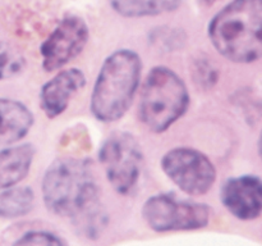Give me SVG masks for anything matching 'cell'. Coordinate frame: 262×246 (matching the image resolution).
I'll use <instances>...</instances> for the list:
<instances>
[{
  "label": "cell",
  "instance_id": "cell-1",
  "mask_svg": "<svg viewBox=\"0 0 262 246\" xmlns=\"http://www.w3.org/2000/svg\"><path fill=\"white\" fill-rule=\"evenodd\" d=\"M46 209L69 218L87 238L99 237L107 222L89 159L64 156L49 166L41 183Z\"/></svg>",
  "mask_w": 262,
  "mask_h": 246
},
{
  "label": "cell",
  "instance_id": "cell-2",
  "mask_svg": "<svg viewBox=\"0 0 262 246\" xmlns=\"http://www.w3.org/2000/svg\"><path fill=\"white\" fill-rule=\"evenodd\" d=\"M262 0H233L211 18L207 35L215 50L238 64L262 55Z\"/></svg>",
  "mask_w": 262,
  "mask_h": 246
},
{
  "label": "cell",
  "instance_id": "cell-3",
  "mask_svg": "<svg viewBox=\"0 0 262 246\" xmlns=\"http://www.w3.org/2000/svg\"><path fill=\"white\" fill-rule=\"evenodd\" d=\"M142 59L130 49L113 51L102 61L91 92L90 108L104 123L122 119L140 89Z\"/></svg>",
  "mask_w": 262,
  "mask_h": 246
},
{
  "label": "cell",
  "instance_id": "cell-4",
  "mask_svg": "<svg viewBox=\"0 0 262 246\" xmlns=\"http://www.w3.org/2000/svg\"><path fill=\"white\" fill-rule=\"evenodd\" d=\"M189 104L191 96L183 78L168 67L156 66L141 86L138 118L148 131L159 135L178 122Z\"/></svg>",
  "mask_w": 262,
  "mask_h": 246
},
{
  "label": "cell",
  "instance_id": "cell-5",
  "mask_svg": "<svg viewBox=\"0 0 262 246\" xmlns=\"http://www.w3.org/2000/svg\"><path fill=\"white\" fill-rule=\"evenodd\" d=\"M141 214L151 230L166 233L202 230L209 225L212 212L205 202L161 192L143 202Z\"/></svg>",
  "mask_w": 262,
  "mask_h": 246
},
{
  "label": "cell",
  "instance_id": "cell-6",
  "mask_svg": "<svg viewBox=\"0 0 262 246\" xmlns=\"http://www.w3.org/2000/svg\"><path fill=\"white\" fill-rule=\"evenodd\" d=\"M99 160L113 189L120 195L132 194L143 167V153L137 138L124 131L113 132L100 146Z\"/></svg>",
  "mask_w": 262,
  "mask_h": 246
},
{
  "label": "cell",
  "instance_id": "cell-7",
  "mask_svg": "<svg viewBox=\"0 0 262 246\" xmlns=\"http://www.w3.org/2000/svg\"><path fill=\"white\" fill-rule=\"evenodd\" d=\"M160 167L166 177L188 196L206 195L216 182L217 172L211 159L193 148L170 149L161 158Z\"/></svg>",
  "mask_w": 262,
  "mask_h": 246
},
{
  "label": "cell",
  "instance_id": "cell-8",
  "mask_svg": "<svg viewBox=\"0 0 262 246\" xmlns=\"http://www.w3.org/2000/svg\"><path fill=\"white\" fill-rule=\"evenodd\" d=\"M90 28L86 20L76 14L61 18L40 46L42 68L55 72L71 63L86 48Z\"/></svg>",
  "mask_w": 262,
  "mask_h": 246
},
{
  "label": "cell",
  "instance_id": "cell-9",
  "mask_svg": "<svg viewBox=\"0 0 262 246\" xmlns=\"http://www.w3.org/2000/svg\"><path fill=\"white\" fill-rule=\"evenodd\" d=\"M220 201L239 220H255L262 213V181L255 174L228 178L220 189Z\"/></svg>",
  "mask_w": 262,
  "mask_h": 246
},
{
  "label": "cell",
  "instance_id": "cell-10",
  "mask_svg": "<svg viewBox=\"0 0 262 246\" xmlns=\"http://www.w3.org/2000/svg\"><path fill=\"white\" fill-rule=\"evenodd\" d=\"M86 86V76L79 68L58 72L40 90V108L50 119L58 118L68 108L72 97Z\"/></svg>",
  "mask_w": 262,
  "mask_h": 246
},
{
  "label": "cell",
  "instance_id": "cell-11",
  "mask_svg": "<svg viewBox=\"0 0 262 246\" xmlns=\"http://www.w3.org/2000/svg\"><path fill=\"white\" fill-rule=\"evenodd\" d=\"M35 117L27 105L19 100L0 97V144L12 145L28 135Z\"/></svg>",
  "mask_w": 262,
  "mask_h": 246
},
{
  "label": "cell",
  "instance_id": "cell-12",
  "mask_svg": "<svg viewBox=\"0 0 262 246\" xmlns=\"http://www.w3.org/2000/svg\"><path fill=\"white\" fill-rule=\"evenodd\" d=\"M36 149L31 142L0 150V190L17 186L28 176Z\"/></svg>",
  "mask_w": 262,
  "mask_h": 246
},
{
  "label": "cell",
  "instance_id": "cell-13",
  "mask_svg": "<svg viewBox=\"0 0 262 246\" xmlns=\"http://www.w3.org/2000/svg\"><path fill=\"white\" fill-rule=\"evenodd\" d=\"M113 9L125 18L155 17L174 12L183 0H109Z\"/></svg>",
  "mask_w": 262,
  "mask_h": 246
},
{
  "label": "cell",
  "instance_id": "cell-14",
  "mask_svg": "<svg viewBox=\"0 0 262 246\" xmlns=\"http://www.w3.org/2000/svg\"><path fill=\"white\" fill-rule=\"evenodd\" d=\"M35 205V192L31 187H8L0 192V218L15 219L30 214Z\"/></svg>",
  "mask_w": 262,
  "mask_h": 246
},
{
  "label": "cell",
  "instance_id": "cell-15",
  "mask_svg": "<svg viewBox=\"0 0 262 246\" xmlns=\"http://www.w3.org/2000/svg\"><path fill=\"white\" fill-rule=\"evenodd\" d=\"M25 55L8 41H0V81L13 78L26 68Z\"/></svg>",
  "mask_w": 262,
  "mask_h": 246
},
{
  "label": "cell",
  "instance_id": "cell-16",
  "mask_svg": "<svg viewBox=\"0 0 262 246\" xmlns=\"http://www.w3.org/2000/svg\"><path fill=\"white\" fill-rule=\"evenodd\" d=\"M192 76L193 81L200 89H212L219 79V71L207 56H199L194 59L192 67Z\"/></svg>",
  "mask_w": 262,
  "mask_h": 246
},
{
  "label": "cell",
  "instance_id": "cell-17",
  "mask_svg": "<svg viewBox=\"0 0 262 246\" xmlns=\"http://www.w3.org/2000/svg\"><path fill=\"white\" fill-rule=\"evenodd\" d=\"M63 237L43 230H32L23 233L14 241V245H67Z\"/></svg>",
  "mask_w": 262,
  "mask_h": 246
},
{
  "label": "cell",
  "instance_id": "cell-18",
  "mask_svg": "<svg viewBox=\"0 0 262 246\" xmlns=\"http://www.w3.org/2000/svg\"><path fill=\"white\" fill-rule=\"evenodd\" d=\"M152 43L159 46H166V49H173L171 46H179L184 43L183 33L179 30L174 28H158L156 31H152Z\"/></svg>",
  "mask_w": 262,
  "mask_h": 246
},
{
  "label": "cell",
  "instance_id": "cell-19",
  "mask_svg": "<svg viewBox=\"0 0 262 246\" xmlns=\"http://www.w3.org/2000/svg\"><path fill=\"white\" fill-rule=\"evenodd\" d=\"M200 2H201L202 4H205V5H212V4H215L217 0H200Z\"/></svg>",
  "mask_w": 262,
  "mask_h": 246
}]
</instances>
